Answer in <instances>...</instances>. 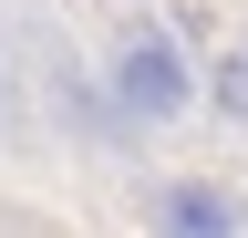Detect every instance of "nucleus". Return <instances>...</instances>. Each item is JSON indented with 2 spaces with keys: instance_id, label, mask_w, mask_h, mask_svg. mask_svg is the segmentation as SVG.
<instances>
[{
  "instance_id": "nucleus-2",
  "label": "nucleus",
  "mask_w": 248,
  "mask_h": 238,
  "mask_svg": "<svg viewBox=\"0 0 248 238\" xmlns=\"http://www.w3.org/2000/svg\"><path fill=\"white\" fill-rule=\"evenodd\" d=\"M145 238H248V197L228 176H155L145 187Z\"/></svg>"
},
{
  "instance_id": "nucleus-5",
  "label": "nucleus",
  "mask_w": 248,
  "mask_h": 238,
  "mask_svg": "<svg viewBox=\"0 0 248 238\" xmlns=\"http://www.w3.org/2000/svg\"><path fill=\"white\" fill-rule=\"evenodd\" d=\"M238 42H248V32H238Z\"/></svg>"
},
{
  "instance_id": "nucleus-4",
  "label": "nucleus",
  "mask_w": 248,
  "mask_h": 238,
  "mask_svg": "<svg viewBox=\"0 0 248 238\" xmlns=\"http://www.w3.org/2000/svg\"><path fill=\"white\" fill-rule=\"evenodd\" d=\"M0 135H11V83H0Z\"/></svg>"
},
{
  "instance_id": "nucleus-3",
  "label": "nucleus",
  "mask_w": 248,
  "mask_h": 238,
  "mask_svg": "<svg viewBox=\"0 0 248 238\" xmlns=\"http://www.w3.org/2000/svg\"><path fill=\"white\" fill-rule=\"evenodd\" d=\"M207 104H217V125H248V42H238V52H217V73H207Z\"/></svg>"
},
{
  "instance_id": "nucleus-1",
  "label": "nucleus",
  "mask_w": 248,
  "mask_h": 238,
  "mask_svg": "<svg viewBox=\"0 0 248 238\" xmlns=\"http://www.w3.org/2000/svg\"><path fill=\"white\" fill-rule=\"evenodd\" d=\"M104 114H114V135H166L197 114V63L166 21H124V42L104 63Z\"/></svg>"
}]
</instances>
